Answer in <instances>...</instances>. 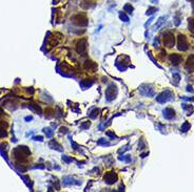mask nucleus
<instances>
[{
    "label": "nucleus",
    "instance_id": "nucleus-1",
    "mask_svg": "<svg viewBox=\"0 0 194 192\" xmlns=\"http://www.w3.org/2000/svg\"><path fill=\"white\" fill-rule=\"evenodd\" d=\"M73 23L77 26H87L89 24V21H88L87 15L83 13H79L77 15H75L73 17Z\"/></svg>",
    "mask_w": 194,
    "mask_h": 192
},
{
    "label": "nucleus",
    "instance_id": "nucleus-2",
    "mask_svg": "<svg viewBox=\"0 0 194 192\" xmlns=\"http://www.w3.org/2000/svg\"><path fill=\"white\" fill-rule=\"evenodd\" d=\"M116 96H117V87L114 83H111L106 89V99L107 101L111 102L115 99Z\"/></svg>",
    "mask_w": 194,
    "mask_h": 192
},
{
    "label": "nucleus",
    "instance_id": "nucleus-3",
    "mask_svg": "<svg viewBox=\"0 0 194 192\" xmlns=\"http://www.w3.org/2000/svg\"><path fill=\"white\" fill-rule=\"evenodd\" d=\"M173 99V93L170 90H165L163 93H161L158 96L156 97V101L161 104H165L167 102L171 101Z\"/></svg>",
    "mask_w": 194,
    "mask_h": 192
},
{
    "label": "nucleus",
    "instance_id": "nucleus-4",
    "mask_svg": "<svg viewBox=\"0 0 194 192\" xmlns=\"http://www.w3.org/2000/svg\"><path fill=\"white\" fill-rule=\"evenodd\" d=\"M139 93L141 96H145V97H153L155 95V91L152 85L150 84H143L140 87H139Z\"/></svg>",
    "mask_w": 194,
    "mask_h": 192
},
{
    "label": "nucleus",
    "instance_id": "nucleus-5",
    "mask_svg": "<svg viewBox=\"0 0 194 192\" xmlns=\"http://www.w3.org/2000/svg\"><path fill=\"white\" fill-rule=\"evenodd\" d=\"M164 44L167 47H173L174 44H175V38H174V35L171 33V32H167V33L164 34V39H163Z\"/></svg>",
    "mask_w": 194,
    "mask_h": 192
},
{
    "label": "nucleus",
    "instance_id": "nucleus-6",
    "mask_svg": "<svg viewBox=\"0 0 194 192\" xmlns=\"http://www.w3.org/2000/svg\"><path fill=\"white\" fill-rule=\"evenodd\" d=\"M188 47L189 46H188V40L186 36L183 35V34L178 35V37H177V49L181 51H186Z\"/></svg>",
    "mask_w": 194,
    "mask_h": 192
},
{
    "label": "nucleus",
    "instance_id": "nucleus-7",
    "mask_svg": "<svg viewBox=\"0 0 194 192\" xmlns=\"http://www.w3.org/2000/svg\"><path fill=\"white\" fill-rule=\"evenodd\" d=\"M103 181L106 182V184L108 185H113L114 183H116L117 181V174L113 171H110V172H107L103 177Z\"/></svg>",
    "mask_w": 194,
    "mask_h": 192
},
{
    "label": "nucleus",
    "instance_id": "nucleus-8",
    "mask_svg": "<svg viewBox=\"0 0 194 192\" xmlns=\"http://www.w3.org/2000/svg\"><path fill=\"white\" fill-rule=\"evenodd\" d=\"M87 45H88V41L87 39H81L77 42L76 44V51L78 54H85L87 51Z\"/></svg>",
    "mask_w": 194,
    "mask_h": 192
},
{
    "label": "nucleus",
    "instance_id": "nucleus-9",
    "mask_svg": "<svg viewBox=\"0 0 194 192\" xmlns=\"http://www.w3.org/2000/svg\"><path fill=\"white\" fill-rule=\"evenodd\" d=\"M163 115L166 120H172L175 118V111L171 107H167L163 110Z\"/></svg>",
    "mask_w": 194,
    "mask_h": 192
},
{
    "label": "nucleus",
    "instance_id": "nucleus-10",
    "mask_svg": "<svg viewBox=\"0 0 194 192\" xmlns=\"http://www.w3.org/2000/svg\"><path fill=\"white\" fill-rule=\"evenodd\" d=\"M63 185L71 186V185H81V182L78 179H75L72 177H63Z\"/></svg>",
    "mask_w": 194,
    "mask_h": 192
},
{
    "label": "nucleus",
    "instance_id": "nucleus-11",
    "mask_svg": "<svg viewBox=\"0 0 194 192\" xmlns=\"http://www.w3.org/2000/svg\"><path fill=\"white\" fill-rule=\"evenodd\" d=\"M168 19V16H161V17H159L158 19H157L156 23H155V25L153 26V29L154 31H158L159 29L161 27V25L165 24L166 20Z\"/></svg>",
    "mask_w": 194,
    "mask_h": 192
},
{
    "label": "nucleus",
    "instance_id": "nucleus-12",
    "mask_svg": "<svg viewBox=\"0 0 194 192\" xmlns=\"http://www.w3.org/2000/svg\"><path fill=\"white\" fill-rule=\"evenodd\" d=\"M181 60H183V58H181V56L178 55V54H172V55L170 56V61H171V63L173 64V65H178L181 62Z\"/></svg>",
    "mask_w": 194,
    "mask_h": 192
},
{
    "label": "nucleus",
    "instance_id": "nucleus-13",
    "mask_svg": "<svg viewBox=\"0 0 194 192\" xmlns=\"http://www.w3.org/2000/svg\"><path fill=\"white\" fill-rule=\"evenodd\" d=\"M186 69L188 71H194V55H191L187 60L186 63Z\"/></svg>",
    "mask_w": 194,
    "mask_h": 192
},
{
    "label": "nucleus",
    "instance_id": "nucleus-14",
    "mask_svg": "<svg viewBox=\"0 0 194 192\" xmlns=\"http://www.w3.org/2000/svg\"><path fill=\"white\" fill-rule=\"evenodd\" d=\"M85 68L89 69V71H95V69L97 68V64L94 63V62H92V61H90V60H88V61L85 63Z\"/></svg>",
    "mask_w": 194,
    "mask_h": 192
},
{
    "label": "nucleus",
    "instance_id": "nucleus-15",
    "mask_svg": "<svg viewBox=\"0 0 194 192\" xmlns=\"http://www.w3.org/2000/svg\"><path fill=\"white\" fill-rule=\"evenodd\" d=\"M188 29L189 32L194 36V18H189L188 19Z\"/></svg>",
    "mask_w": 194,
    "mask_h": 192
},
{
    "label": "nucleus",
    "instance_id": "nucleus-16",
    "mask_svg": "<svg viewBox=\"0 0 194 192\" xmlns=\"http://www.w3.org/2000/svg\"><path fill=\"white\" fill-rule=\"evenodd\" d=\"M50 146H53V149H56V150L58 151H62V148H61V145L60 144H58L56 141H52L51 143H50Z\"/></svg>",
    "mask_w": 194,
    "mask_h": 192
},
{
    "label": "nucleus",
    "instance_id": "nucleus-17",
    "mask_svg": "<svg viewBox=\"0 0 194 192\" xmlns=\"http://www.w3.org/2000/svg\"><path fill=\"white\" fill-rule=\"evenodd\" d=\"M98 113H99V109L98 108H93L91 113H89V117L91 118V119H96V118H97V115H98Z\"/></svg>",
    "mask_w": 194,
    "mask_h": 192
},
{
    "label": "nucleus",
    "instance_id": "nucleus-18",
    "mask_svg": "<svg viewBox=\"0 0 194 192\" xmlns=\"http://www.w3.org/2000/svg\"><path fill=\"white\" fill-rule=\"evenodd\" d=\"M123 11L127 12V13H129V14H132V12L134 11V7H132L131 3H126L125 7H123Z\"/></svg>",
    "mask_w": 194,
    "mask_h": 192
},
{
    "label": "nucleus",
    "instance_id": "nucleus-19",
    "mask_svg": "<svg viewBox=\"0 0 194 192\" xmlns=\"http://www.w3.org/2000/svg\"><path fill=\"white\" fill-rule=\"evenodd\" d=\"M190 127H191V125H190L189 122H185V123L181 125V130L183 131V132H187L188 130H190Z\"/></svg>",
    "mask_w": 194,
    "mask_h": 192
},
{
    "label": "nucleus",
    "instance_id": "nucleus-20",
    "mask_svg": "<svg viewBox=\"0 0 194 192\" xmlns=\"http://www.w3.org/2000/svg\"><path fill=\"white\" fill-rule=\"evenodd\" d=\"M119 18H120V20H123V22H129V17H128L126 13L119 12Z\"/></svg>",
    "mask_w": 194,
    "mask_h": 192
},
{
    "label": "nucleus",
    "instance_id": "nucleus-21",
    "mask_svg": "<svg viewBox=\"0 0 194 192\" xmlns=\"http://www.w3.org/2000/svg\"><path fill=\"white\" fill-rule=\"evenodd\" d=\"M156 12H157V9H156V7H150L149 9L147 10V13H146V15H147V16H151V15H153L154 13H156Z\"/></svg>",
    "mask_w": 194,
    "mask_h": 192
},
{
    "label": "nucleus",
    "instance_id": "nucleus-22",
    "mask_svg": "<svg viewBox=\"0 0 194 192\" xmlns=\"http://www.w3.org/2000/svg\"><path fill=\"white\" fill-rule=\"evenodd\" d=\"M92 84H93V81H83L80 83V85L83 88H88V87L92 86Z\"/></svg>",
    "mask_w": 194,
    "mask_h": 192
},
{
    "label": "nucleus",
    "instance_id": "nucleus-23",
    "mask_svg": "<svg viewBox=\"0 0 194 192\" xmlns=\"http://www.w3.org/2000/svg\"><path fill=\"white\" fill-rule=\"evenodd\" d=\"M173 80H174V84H175V85H177V84H178V82L181 81V75H179V74H177V73L173 74Z\"/></svg>",
    "mask_w": 194,
    "mask_h": 192
},
{
    "label": "nucleus",
    "instance_id": "nucleus-24",
    "mask_svg": "<svg viewBox=\"0 0 194 192\" xmlns=\"http://www.w3.org/2000/svg\"><path fill=\"white\" fill-rule=\"evenodd\" d=\"M97 145H105V146H110L111 144L109 142H107L105 139H100L99 141H97Z\"/></svg>",
    "mask_w": 194,
    "mask_h": 192
},
{
    "label": "nucleus",
    "instance_id": "nucleus-25",
    "mask_svg": "<svg viewBox=\"0 0 194 192\" xmlns=\"http://www.w3.org/2000/svg\"><path fill=\"white\" fill-rule=\"evenodd\" d=\"M120 161H126L127 163H129V162H131V157H130V155H119V157H118Z\"/></svg>",
    "mask_w": 194,
    "mask_h": 192
},
{
    "label": "nucleus",
    "instance_id": "nucleus-26",
    "mask_svg": "<svg viewBox=\"0 0 194 192\" xmlns=\"http://www.w3.org/2000/svg\"><path fill=\"white\" fill-rule=\"evenodd\" d=\"M174 23H175V25H176V26H178V25L181 24V19H179L178 14H176V15L174 16Z\"/></svg>",
    "mask_w": 194,
    "mask_h": 192
},
{
    "label": "nucleus",
    "instance_id": "nucleus-27",
    "mask_svg": "<svg viewBox=\"0 0 194 192\" xmlns=\"http://www.w3.org/2000/svg\"><path fill=\"white\" fill-rule=\"evenodd\" d=\"M62 161L65 162V164H69V163H71L73 160L72 159H70V157H68L67 155H62Z\"/></svg>",
    "mask_w": 194,
    "mask_h": 192
},
{
    "label": "nucleus",
    "instance_id": "nucleus-28",
    "mask_svg": "<svg viewBox=\"0 0 194 192\" xmlns=\"http://www.w3.org/2000/svg\"><path fill=\"white\" fill-rule=\"evenodd\" d=\"M106 135H108V137H110L111 139H116V135L114 132H112V131H108V132H106Z\"/></svg>",
    "mask_w": 194,
    "mask_h": 192
},
{
    "label": "nucleus",
    "instance_id": "nucleus-29",
    "mask_svg": "<svg viewBox=\"0 0 194 192\" xmlns=\"http://www.w3.org/2000/svg\"><path fill=\"white\" fill-rule=\"evenodd\" d=\"M145 147H146V145L143 144V142L140 140V141H139V143H138V149H139V150H143Z\"/></svg>",
    "mask_w": 194,
    "mask_h": 192
},
{
    "label": "nucleus",
    "instance_id": "nucleus-30",
    "mask_svg": "<svg viewBox=\"0 0 194 192\" xmlns=\"http://www.w3.org/2000/svg\"><path fill=\"white\" fill-rule=\"evenodd\" d=\"M45 133H47V137H52V135H53V131L51 130V129H49V128H48V129H45Z\"/></svg>",
    "mask_w": 194,
    "mask_h": 192
},
{
    "label": "nucleus",
    "instance_id": "nucleus-31",
    "mask_svg": "<svg viewBox=\"0 0 194 192\" xmlns=\"http://www.w3.org/2000/svg\"><path fill=\"white\" fill-rule=\"evenodd\" d=\"M89 127H90V123H89V122H87V123L83 124V125L80 126L81 129H87V128H89Z\"/></svg>",
    "mask_w": 194,
    "mask_h": 192
},
{
    "label": "nucleus",
    "instance_id": "nucleus-32",
    "mask_svg": "<svg viewBox=\"0 0 194 192\" xmlns=\"http://www.w3.org/2000/svg\"><path fill=\"white\" fill-rule=\"evenodd\" d=\"M60 130H61L60 132L65 135V133H67V132H68V128H67V127H61V128H60Z\"/></svg>",
    "mask_w": 194,
    "mask_h": 192
},
{
    "label": "nucleus",
    "instance_id": "nucleus-33",
    "mask_svg": "<svg viewBox=\"0 0 194 192\" xmlns=\"http://www.w3.org/2000/svg\"><path fill=\"white\" fill-rule=\"evenodd\" d=\"M154 46H158V38H155V40H154Z\"/></svg>",
    "mask_w": 194,
    "mask_h": 192
},
{
    "label": "nucleus",
    "instance_id": "nucleus-34",
    "mask_svg": "<svg viewBox=\"0 0 194 192\" xmlns=\"http://www.w3.org/2000/svg\"><path fill=\"white\" fill-rule=\"evenodd\" d=\"M187 90H188V91H190V93H194V90H193V89H192V87L190 86V85H188V86H187Z\"/></svg>",
    "mask_w": 194,
    "mask_h": 192
},
{
    "label": "nucleus",
    "instance_id": "nucleus-35",
    "mask_svg": "<svg viewBox=\"0 0 194 192\" xmlns=\"http://www.w3.org/2000/svg\"><path fill=\"white\" fill-rule=\"evenodd\" d=\"M152 19H153V18H151V19H150V20H148V22H147V23H146V24H145V27H148V25H149L150 23H151Z\"/></svg>",
    "mask_w": 194,
    "mask_h": 192
},
{
    "label": "nucleus",
    "instance_id": "nucleus-36",
    "mask_svg": "<svg viewBox=\"0 0 194 192\" xmlns=\"http://www.w3.org/2000/svg\"><path fill=\"white\" fill-rule=\"evenodd\" d=\"M189 1H191V2H194V0H189Z\"/></svg>",
    "mask_w": 194,
    "mask_h": 192
},
{
    "label": "nucleus",
    "instance_id": "nucleus-37",
    "mask_svg": "<svg viewBox=\"0 0 194 192\" xmlns=\"http://www.w3.org/2000/svg\"><path fill=\"white\" fill-rule=\"evenodd\" d=\"M133 1H137V0H133Z\"/></svg>",
    "mask_w": 194,
    "mask_h": 192
}]
</instances>
